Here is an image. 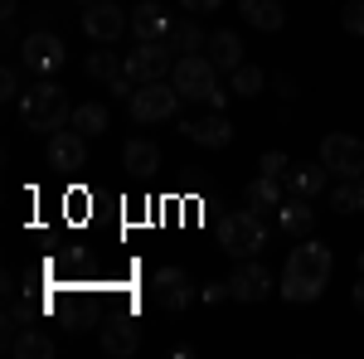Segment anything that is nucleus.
<instances>
[{
    "mask_svg": "<svg viewBox=\"0 0 364 359\" xmlns=\"http://www.w3.org/2000/svg\"><path fill=\"white\" fill-rule=\"evenodd\" d=\"M331 248L326 243H316V238H301L291 257H287V267H282V296L291 306H306V301H321V291L331 286Z\"/></svg>",
    "mask_w": 364,
    "mask_h": 359,
    "instance_id": "obj_1",
    "label": "nucleus"
},
{
    "mask_svg": "<svg viewBox=\"0 0 364 359\" xmlns=\"http://www.w3.org/2000/svg\"><path fill=\"white\" fill-rule=\"evenodd\" d=\"M20 117H25L29 132H63L68 122H73V112H68V97H63V87L49 83V78H39V83H29L20 92Z\"/></svg>",
    "mask_w": 364,
    "mask_h": 359,
    "instance_id": "obj_2",
    "label": "nucleus"
},
{
    "mask_svg": "<svg viewBox=\"0 0 364 359\" xmlns=\"http://www.w3.org/2000/svg\"><path fill=\"white\" fill-rule=\"evenodd\" d=\"M219 248L228 257H257V252L267 248V223L257 209H238V214H228L219 223Z\"/></svg>",
    "mask_w": 364,
    "mask_h": 359,
    "instance_id": "obj_3",
    "label": "nucleus"
},
{
    "mask_svg": "<svg viewBox=\"0 0 364 359\" xmlns=\"http://www.w3.org/2000/svg\"><path fill=\"white\" fill-rule=\"evenodd\" d=\"M170 83H175V92H180L185 102H209L214 87H219V63L209 54H185V58H175Z\"/></svg>",
    "mask_w": 364,
    "mask_h": 359,
    "instance_id": "obj_4",
    "label": "nucleus"
},
{
    "mask_svg": "<svg viewBox=\"0 0 364 359\" xmlns=\"http://www.w3.org/2000/svg\"><path fill=\"white\" fill-rule=\"evenodd\" d=\"M321 166L340 175V180H360L364 175V141L350 136V132H331L321 141Z\"/></svg>",
    "mask_w": 364,
    "mask_h": 359,
    "instance_id": "obj_5",
    "label": "nucleus"
},
{
    "mask_svg": "<svg viewBox=\"0 0 364 359\" xmlns=\"http://www.w3.org/2000/svg\"><path fill=\"white\" fill-rule=\"evenodd\" d=\"M175 73V44L170 39H151L141 44L136 54H127V78L132 83H156V78H170Z\"/></svg>",
    "mask_w": 364,
    "mask_h": 359,
    "instance_id": "obj_6",
    "label": "nucleus"
},
{
    "mask_svg": "<svg viewBox=\"0 0 364 359\" xmlns=\"http://www.w3.org/2000/svg\"><path fill=\"white\" fill-rule=\"evenodd\" d=\"M175 107H180V92H175V83H166V78H156V83H141L136 92H132V117H136L141 127L175 117Z\"/></svg>",
    "mask_w": 364,
    "mask_h": 359,
    "instance_id": "obj_7",
    "label": "nucleus"
},
{
    "mask_svg": "<svg viewBox=\"0 0 364 359\" xmlns=\"http://www.w3.org/2000/svg\"><path fill=\"white\" fill-rule=\"evenodd\" d=\"M151 296L166 311H185V306L195 301V282H190L185 267H161V272L151 277Z\"/></svg>",
    "mask_w": 364,
    "mask_h": 359,
    "instance_id": "obj_8",
    "label": "nucleus"
},
{
    "mask_svg": "<svg viewBox=\"0 0 364 359\" xmlns=\"http://www.w3.org/2000/svg\"><path fill=\"white\" fill-rule=\"evenodd\" d=\"M20 63H25L29 73H54L58 63H63V39L49 34V29H34L20 44Z\"/></svg>",
    "mask_w": 364,
    "mask_h": 359,
    "instance_id": "obj_9",
    "label": "nucleus"
},
{
    "mask_svg": "<svg viewBox=\"0 0 364 359\" xmlns=\"http://www.w3.org/2000/svg\"><path fill=\"white\" fill-rule=\"evenodd\" d=\"M127 25H132V15H127V10H117L112 0H92V5L83 10V29L97 39V44H112Z\"/></svg>",
    "mask_w": 364,
    "mask_h": 359,
    "instance_id": "obj_10",
    "label": "nucleus"
},
{
    "mask_svg": "<svg viewBox=\"0 0 364 359\" xmlns=\"http://www.w3.org/2000/svg\"><path fill=\"white\" fill-rule=\"evenodd\" d=\"M267 291H272V272L262 262H252V257H243V267L228 277V296L233 301H262Z\"/></svg>",
    "mask_w": 364,
    "mask_h": 359,
    "instance_id": "obj_11",
    "label": "nucleus"
},
{
    "mask_svg": "<svg viewBox=\"0 0 364 359\" xmlns=\"http://www.w3.org/2000/svg\"><path fill=\"white\" fill-rule=\"evenodd\" d=\"M83 161H87V136L78 127L49 136V166L54 170H83Z\"/></svg>",
    "mask_w": 364,
    "mask_h": 359,
    "instance_id": "obj_12",
    "label": "nucleus"
},
{
    "mask_svg": "<svg viewBox=\"0 0 364 359\" xmlns=\"http://www.w3.org/2000/svg\"><path fill=\"white\" fill-rule=\"evenodd\" d=\"M141 345V331L132 316H122V321H102V355L112 359H132Z\"/></svg>",
    "mask_w": 364,
    "mask_h": 359,
    "instance_id": "obj_13",
    "label": "nucleus"
},
{
    "mask_svg": "<svg viewBox=\"0 0 364 359\" xmlns=\"http://www.w3.org/2000/svg\"><path fill=\"white\" fill-rule=\"evenodd\" d=\"M180 132H185V136L195 141V146H209V151H219V146H228V141H233V122H228L224 112H214V117L185 122Z\"/></svg>",
    "mask_w": 364,
    "mask_h": 359,
    "instance_id": "obj_14",
    "label": "nucleus"
},
{
    "mask_svg": "<svg viewBox=\"0 0 364 359\" xmlns=\"http://www.w3.org/2000/svg\"><path fill=\"white\" fill-rule=\"evenodd\" d=\"M132 29H136L141 44H151V39H166L170 34V20H166V10H161L156 0H146V5L132 10Z\"/></svg>",
    "mask_w": 364,
    "mask_h": 359,
    "instance_id": "obj_15",
    "label": "nucleus"
},
{
    "mask_svg": "<svg viewBox=\"0 0 364 359\" xmlns=\"http://www.w3.org/2000/svg\"><path fill=\"white\" fill-rule=\"evenodd\" d=\"M238 10H243V20L252 29H282L287 25V10H282V0H238Z\"/></svg>",
    "mask_w": 364,
    "mask_h": 359,
    "instance_id": "obj_16",
    "label": "nucleus"
},
{
    "mask_svg": "<svg viewBox=\"0 0 364 359\" xmlns=\"http://www.w3.org/2000/svg\"><path fill=\"white\" fill-rule=\"evenodd\" d=\"M204 49H209V58H214L219 68H228V73H233V68L243 63V39H238L233 29H214Z\"/></svg>",
    "mask_w": 364,
    "mask_h": 359,
    "instance_id": "obj_17",
    "label": "nucleus"
},
{
    "mask_svg": "<svg viewBox=\"0 0 364 359\" xmlns=\"http://www.w3.org/2000/svg\"><path fill=\"white\" fill-rule=\"evenodd\" d=\"M277 223L287 228V233H291V238H306V233H311V223H316V209H311L306 199L296 194V199H287V204L277 209Z\"/></svg>",
    "mask_w": 364,
    "mask_h": 359,
    "instance_id": "obj_18",
    "label": "nucleus"
},
{
    "mask_svg": "<svg viewBox=\"0 0 364 359\" xmlns=\"http://www.w3.org/2000/svg\"><path fill=\"white\" fill-rule=\"evenodd\" d=\"M122 166L132 170L136 180H146L151 170L161 166V151H156V141H127V151H122Z\"/></svg>",
    "mask_w": 364,
    "mask_h": 359,
    "instance_id": "obj_19",
    "label": "nucleus"
},
{
    "mask_svg": "<svg viewBox=\"0 0 364 359\" xmlns=\"http://www.w3.org/2000/svg\"><path fill=\"white\" fill-rule=\"evenodd\" d=\"M326 180H331V170H326V166H291V170H287V185H291V194H301V199L321 194V190H326Z\"/></svg>",
    "mask_w": 364,
    "mask_h": 359,
    "instance_id": "obj_20",
    "label": "nucleus"
},
{
    "mask_svg": "<svg viewBox=\"0 0 364 359\" xmlns=\"http://www.w3.org/2000/svg\"><path fill=\"white\" fill-rule=\"evenodd\" d=\"M10 355H20V359H54V340L44 331H20L15 340H10Z\"/></svg>",
    "mask_w": 364,
    "mask_h": 359,
    "instance_id": "obj_21",
    "label": "nucleus"
},
{
    "mask_svg": "<svg viewBox=\"0 0 364 359\" xmlns=\"http://www.w3.org/2000/svg\"><path fill=\"white\" fill-rule=\"evenodd\" d=\"M68 127H78L83 136H102V132L112 127V117H107L102 102H83V107H73V122H68Z\"/></svg>",
    "mask_w": 364,
    "mask_h": 359,
    "instance_id": "obj_22",
    "label": "nucleus"
},
{
    "mask_svg": "<svg viewBox=\"0 0 364 359\" xmlns=\"http://www.w3.org/2000/svg\"><path fill=\"white\" fill-rule=\"evenodd\" d=\"M248 209H282V185L272 180V175H262V180H252L248 185Z\"/></svg>",
    "mask_w": 364,
    "mask_h": 359,
    "instance_id": "obj_23",
    "label": "nucleus"
},
{
    "mask_svg": "<svg viewBox=\"0 0 364 359\" xmlns=\"http://www.w3.org/2000/svg\"><path fill=\"white\" fill-rule=\"evenodd\" d=\"M127 73V58L107 54V49H97V54H87V78H97V83H112Z\"/></svg>",
    "mask_w": 364,
    "mask_h": 359,
    "instance_id": "obj_24",
    "label": "nucleus"
},
{
    "mask_svg": "<svg viewBox=\"0 0 364 359\" xmlns=\"http://www.w3.org/2000/svg\"><path fill=\"white\" fill-rule=\"evenodd\" d=\"M233 97H257L262 92V68H252V63H238L233 68Z\"/></svg>",
    "mask_w": 364,
    "mask_h": 359,
    "instance_id": "obj_25",
    "label": "nucleus"
},
{
    "mask_svg": "<svg viewBox=\"0 0 364 359\" xmlns=\"http://www.w3.org/2000/svg\"><path fill=\"white\" fill-rule=\"evenodd\" d=\"M331 209L336 214H360V185L355 180H340L336 190H331Z\"/></svg>",
    "mask_w": 364,
    "mask_h": 359,
    "instance_id": "obj_26",
    "label": "nucleus"
},
{
    "mask_svg": "<svg viewBox=\"0 0 364 359\" xmlns=\"http://www.w3.org/2000/svg\"><path fill=\"white\" fill-rule=\"evenodd\" d=\"M170 44H175V49H185V54H199V49H204V44H209V39H204V34H199V25H175L166 34Z\"/></svg>",
    "mask_w": 364,
    "mask_h": 359,
    "instance_id": "obj_27",
    "label": "nucleus"
},
{
    "mask_svg": "<svg viewBox=\"0 0 364 359\" xmlns=\"http://www.w3.org/2000/svg\"><path fill=\"white\" fill-rule=\"evenodd\" d=\"M340 25L350 29V34H364V0H350V5L340 10Z\"/></svg>",
    "mask_w": 364,
    "mask_h": 359,
    "instance_id": "obj_28",
    "label": "nucleus"
},
{
    "mask_svg": "<svg viewBox=\"0 0 364 359\" xmlns=\"http://www.w3.org/2000/svg\"><path fill=\"white\" fill-rule=\"evenodd\" d=\"M262 175H272V180H282V175H287V170H291V161H287V151H267V156H262Z\"/></svg>",
    "mask_w": 364,
    "mask_h": 359,
    "instance_id": "obj_29",
    "label": "nucleus"
},
{
    "mask_svg": "<svg viewBox=\"0 0 364 359\" xmlns=\"http://www.w3.org/2000/svg\"><path fill=\"white\" fill-rule=\"evenodd\" d=\"M0 87H5V97H15V102H20V73H15V63H5V73H0Z\"/></svg>",
    "mask_w": 364,
    "mask_h": 359,
    "instance_id": "obj_30",
    "label": "nucleus"
},
{
    "mask_svg": "<svg viewBox=\"0 0 364 359\" xmlns=\"http://www.w3.org/2000/svg\"><path fill=\"white\" fill-rule=\"evenodd\" d=\"M199 296H204V301H224V296H228V282H209Z\"/></svg>",
    "mask_w": 364,
    "mask_h": 359,
    "instance_id": "obj_31",
    "label": "nucleus"
},
{
    "mask_svg": "<svg viewBox=\"0 0 364 359\" xmlns=\"http://www.w3.org/2000/svg\"><path fill=\"white\" fill-rule=\"evenodd\" d=\"M180 5H185V10H195V15H209V10H219L224 0H180Z\"/></svg>",
    "mask_w": 364,
    "mask_h": 359,
    "instance_id": "obj_32",
    "label": "nucleus"
},
{
    "mask_svg": "<svg viewBox=\"0 0 364 359\" xmlns=\"http://www.w3.org/2000/svg\"><path fill=\"white\" fill-rule=\"evenodd\" d=\"M228 97H233V87H214V97H209V107H214V112H224V102H228Z\"/></svg>",
    "mask_w": 364,
    "mask_h": 359,
    "instance_id": "obj_33",
    "label": "nucleus"
},
{
    "mask_svg": "<svg viewBox=\"0 0 364 359\" xmlns=\"http://www.w3.org/2000/svg\"><path fill=\"white\" fill-rule=\"evenodd\" d=\"M355 311L364 316V272H360V282H355Z\"/></svg>",
    "mask_w": 364,
    "mask_h": 359,
    "instance_id": "obj_34",
    "label": "nucleus"
},
{
    "mask_svg": "<svg viewBox=\"0 0 364 359\" xmlns=\"http://www.w3.org/2000/svg\"><path fill=\"white\" fill-rule=\"evenodd\" d=\"M0 10H5V20H15V10H20V0H0Z\"/></svg>",
    "mask_w": 364,
    "mask_h": 359,
    "instance_id": "obj_35",
    "label": "nucleus"
},
{
    "mask_svg": "<svg viewBox=\"0 0 364 359\" xmlns=\"http://www.w3.org/2000/svg\"><path fill=\"white\" fill-rule=\"evenodd\" d=\"M355 185H360V214H364V175H360V180H355Z\"/></svg>",
    "mask_w": 364,
    "mask_h": 359,
    "instance_id": "obj_36",
    "label": "nucleus"
},
{
    "mask_svg": "<svg viewBox=\"0 0 364 359\" xmlns=\"http://www.w3.org/2000/svg\"><path fill=\"white\" fill-rule=\"evenodd\" d=\"M360 272H364V252H360Z\"/></svg>",
    "mask_w": 364,
    "mask_h": 359,
    "instance_id": "obj_37",
    "label": "nucleus"
},
{
    "mask_svg": "<svg viewBox=\"0 0 364 359\" xmlns=\"http://www.w3.org/2000/svg\"><path fill=\"white\" fill-rule=\"evenodd\" d=\"M83 5H92V0H83Z\"/></svg>",
    "mask_w": 364,
    "mask_h": 359,
    "instance_id": "obj_38",
    "label": "nucleus"
}]
</instances>
